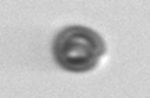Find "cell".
Listing matches in <instances>:
<instances>
[{"mask_svg":"<svg viewBox=\"0 0 150 98\" xmlns=\"http://www.w3.org/2000/svg\"><path fill=\"white\" fill-rule=\"evenodd\" d=\"M51 49L56 64L74 73L92 70L106 53L103 37L84 26L65 27L55 37Z\"/></svg>","mask_w":150,"mask_h":98,"instance_id":"1","label":"cell"}]
</instances>
